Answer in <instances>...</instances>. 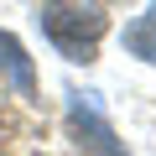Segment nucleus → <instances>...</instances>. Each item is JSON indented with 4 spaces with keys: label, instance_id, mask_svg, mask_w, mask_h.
I'll return each mask as SVG.
<instances>
[{
    "label": "nucleus",
    "instance_id": "f257e3e1",
    "mask_svg": "<svg viewBox=\"0 0 156 156\" xmlns=\"http://www.w3.org/2000/svg\"><path fill=\"white\" fill-rule=\"evenodd\" d=\"M42 31L52 37V47L73 62H89L99 37H104V16L94 5H73V0H47L42 5Z\"/></svg>",
    "mask_w": 156,
    "mask_h": 156
},
{
    "label": "nucleus",
    "instance_id": "f03ea898",
    "mask_svg": "<svg viewBox=\"0 0 156 156\" xmlns=\"http://www.w3.org/2000/svg\"><path fill=\"white\" fill-rule=\"evenodd\" d=\"M0 68L11 73V83H16L21 94H31V83H37V78H31V62H26L21 42H16V37H5V31H0Z\"/></svg>",
    "mask_w": 156,
    "mask_h": 156
},
{
    "label": "nucleus",
    "instance_id": "7ed1b4c3",
    "mask_svg": "<svg viewBox=\"0 0 156 156\" xmlns=\"http://www.w3.org/2000/svg\"><path fill=\"white\" fill-rule=\"evenodd\" d=\"M125 42H130V52H135V57L156 62V5H151V11H146V16L125 31Z\"/></svg>",
    "mask_w": 156,
    "mask_h": 156
}]
</instances>
